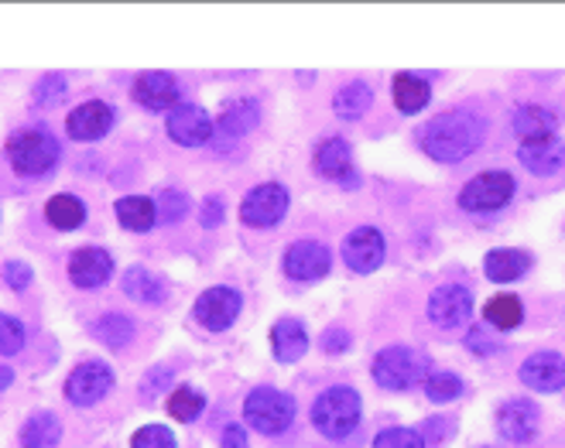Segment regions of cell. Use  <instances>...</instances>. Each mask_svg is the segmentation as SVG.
<instances>
[{
	"instance_id": "cell-1",
	"label": "cell",
	"mask_w": 565,
	"mask_h": 448,
	"mask_svg": "<svg viewBox=\"0 0 565 448\" xmlns=\"http://www.w3.org/2000/svg\"><path fill=\"white\" fill-rule=\"evenodd\" d=\"M487 137V120L473 110H446L436 120H428L422 130V148L428 158L443 164H456L470 158Z\"/></svg>"
},
{
	"instance_id": "cell-2",
	"label": "cell",
	"mask_w": 565,
	"mask_h": 448,
	"mask_svg": "<svg viewBox=\"0 0 565 448\" xmlns=\"http://www.w3.org/2000/svg\"><path fill=\"white\" fill-rule=\"evenodd\" d=\"M360 422V394L353 387H329L312 404V425L326 438H347Z\"/></svg>"
},
{
	"instance_id": "cell-3",
	"label": "cell",
	"mask_w": 565,
	"mask_h": 448,
	"mask_svg": "<svg viewBox=\"0 0 565 448\" xmlns=\"http://www.w3.org/2000/svg\"><path fill=\"white\" fill-rule=\"evenodd\" d=\"M428 370V356L412 350V346H387L374 360V381L384 391H408L422 384V376Z\"/></svg>"
},
{
	"instance_id": "cell-4",
	"label": "cell",
	"mask_w": 565,
	"mask_h": 448,
	"mask_svg": "<svg viewBox=\"0 0 565 448\" xmlns=\"http://www.w3.org/2000/svg\"><path fill=\"white\" fill-rule=\"evenodd\" d=\"M244 418L260 435H281L295 422V401L275 387H257L244 401Z\"/></svg>"
},
{
	"instance_id": "cell-5",
	"label": "cell",
	"mask_w": 565,
	"mask_h": 448,
	"mask_svg": "<svg viewBox=\"0 0 565 448\" xmlns=\"http://www.w3.org/2000/svg\"><path fill=\"white\" fill-rule=\"evenodd\" d=\"M8 154L18 175H45L58 161V141L49 130H24L8 145Z\"/></svg>"
},
{
	"instance_id": "cell-6",
	"label": "cell",
	"mask_w": 565,
	"mask_h": 448,
	"mask_svg": "<svg viewBox=\"0 0 565 448\" xmlns=\"http://www.w3.org/2000/svg\"><path fill=\"white\" fill-rule=\"evenodd\" d=\"M514 195V179L508 171H483V175L470 179L467 189L459 192V205L467 213H497L504 210Z\"/></svg>"
},
{
	"instance_id": "cell-7",
	"label": "cell",
	"mask_w": 565,
	"mask_h": 448,
	"mask_svg": "<svg viewBox=\"0 0 565 448\" xmlns=\"http://www.w3.org/2000/svg\"><path fill=\"white\" fill-rule=\"evenodd\" d=\"M114 387V370L107 363H79L73 373H70V381H65V397H70L76 407H89L96 401H104Z\"/></svg>"
},
{
	"instance_id": "cell-8",
	"label": "cell",
	"mask_w": 565,
	"mask_h": 448,
	"mask_svg": "<svg viewBox=\"0 0 565 448\" xmlns=\"http://www.w3.org/2000/svg\"><path fill=\"white\" fill-rule=\"evenodd\" d=\"M285 213H288V192L278 182L250 189L241 202V220L247 226H275L285 220Z\"/></svg>"
},
{
	"instance_id": "cell-9",
	"label": "cell",
	"mask_w": 565,
	"mask_h": 448,
	"mask_svg": "<svg viewBox=\"0 0 565 448\" xmlns=\"http://www.w3.org/2000/svg\"><path fill=\"white\" fill-rule=\"evenodd\" d=\"M473 316V295L467 285H443L428 298V319L439 329H459Z\"/></svg>"
},
{
	"instance_id": "cell-10",
	"label": "cell",
	"mask_w": 565,
	"mask_h": 448,
	"mask_svg": "<svg viewBox=\"0 0 565 448\" xmlns=\"http://www.w3.org/2000/svg\"><path fill=\"white\" fill-rule=\"evenodd\" d=\"M241 291H234V288H210V291H203V298L195 301V319L203 322L206 329H213V332H223V329H230L237 322V316H241Z\"/></svg>"
},
{
	"instance_id": "cell-11",
	"label": "cell",
	"mask_w": 565,
	"mask_h": 448,
	"mask_svg": "<svg viewBox=\"0 0 565 448\" xmlns=\"http://www.w3.org/2000/svg\"><path fill=\"white\" fill-rule=\"evenodd\" d=\"M332 267V254L319 244V239H302V244L288 247L285 254V274L291 281H319Z\"/></svg>"
},
{
	"instance_id": "cell-12",
	"label": "cell",
	"mask_w": 565,
	"mask_h": 448,
	"mask_svg": "<svg viewBox=\"0 0 565 448\" xmlns=\"http://www.w3.org/2000/svg\"><path fill=\"white\" fill-rule=\"evenodd\" d=\"M213 134V120L203 107H195V103H179L169 117V137L182 148H199L206 145Z\"/></svg>"
},
{
	"instance_id": "cell-13",
	"label": "cell",
	"mask_w": 565,
	"mask_h": 448,
	"mask_svg": "<svg viewBox=\"0 0 565 448\" xmlns=\"http://www.w3.org/2000/svg\"><path fill=\"white\" fill-rule=\"evenodd\" d=\"M521 384L539 391V394H555L565 387V356L558 353H535L521 363Z\"/></svg>"
},
{
	"instance_id": "cell-14",
	"label": "cell",
	"mask_w": 565,
	"mask_h": 448,
	"mask_svg": "<svg viewBox=\"0 0 565 448\" xmlns=\"http://www.w3.org/2000/svg\"><path fill=\"white\" fill-rule=\"evenodd\" d=\"M343 260L356 270V274H371L381 267L384 260V236L374 226H360L347 236L343 244Z\"/></svg>"
},
{
	"instance_id": "cell-15",
	"label": "cell",
	"mask_w": 565,
	"mask_h": 448,
	"mask_svg": "<svg viewBox=\"0 0 565 448\" xmlns=\"http://www.w3.org/2000/svg\"><path fill=\"white\" fill-rule=\"evenodd\" d=\"M135 99L145 110H175L182 99V86L169 73H141L135 79Z\"/></svg>"
},
{
	"instance_id": "cell-16",
	"label": "cell",
	"mask_w": 565,
	"mask_h": 448,
	"mask_svg": "<svg viewBox=\"0 0 565 448\" xmlns=\"http://www.w3.org/2000/svg\"><path fill=\"white\" fill-rule=\"evenodd\" d=\"M316 168L319 175L340 182L347 189H356V168H353V154H350V145L340 141V137H329L316 148Z\"/></svg>"
},
{
	"instance_id": "cell-17",
	"label": "cell",
	"mask_w": 565,
	"mask_h": 448,
	"mask_svg": "<svg viewBox=\"0 0 565 448\" xmlns=\"http://www.w3.org/2000/svg\"><path fill=\"white\" fill-rule=\"evenodd\" d=\"M114 274V257L104 247H83L70 257V278L79 288H99Z\"/></svg>"
},
{
	"instance_id": "cell-18",
	"label": "cell",
	"mask_w": 565,
	"mask_h": 448,
	"mask_svg": "<svg viewBox=\"0 0 565 448\" xmlns=\"http://www.w3.org/2000/svg\"><path fill=\"white\" fill-rule=\"evenodd\" d=\"M521 164L531 171V175H552V171L562 168L565 161V148L555 134H545V137H531V141H521V151H518Z\"/></svg>"
},
{
	"instance_id": "cell-19",
	"label": "cell",
	"mask_w": 565,
	"mask_h": 448,
	"mask_svg": "<svg viewBox=\"0 0 565 448\" xmlns=\"http://www.w3.org/2000/svg\"><path fill=\"white\" fill-rule=\"evenodd\" d=\"M539 428V404L531 401H508L501 410H497V431L508 441H527Z\"/></svg>"
},
{
	"instance_id": "cell-20",
	"label": "cell",
	"mask_w": 565,
	"mask_h": 448,
	"mask_svg": "<svg viewBox=\"0 0 565 448\" xmlns=\"http://www.w3.org/2000/svg\"><path fill=\"white\" fill-rule=\"evenodd\" d=\"M65 127H70V137H76V141H99V137L114 127V110L99 99L83 103V107H76L70 114Z\"/></svg>"
},
{
	"instance_id": "cell-21",
	"label": "cell",
	"mask_w": 565,
	"mask_h": 448,
	"mask_svg": "<svg viewBox=\"0 0 565 448\" xmlns=\"http://www.w3.org/2000/svg\"><path fill=\"white\" fill-rule=\"evenodd\" d=\"M527 267H531V257L514 247H497L483 257V274L497 285H511L518 278H524Z\"/></svg>"
},
{
	"instance_id": "cell-22",
	"label": "cell",
	"mask_w": 565,
	"mask_h": 448,
	"mask_svg": "<svg viewBox=\"0 0 565 448\" xmlns=\"http://www.w3.org/2000/svg\"><path fill=\"white\" fill-rule=\"evenodd\" d=\"M271 346H275L278 363H295V360H302L309 350V332L298 319H281L271 329Z\"/></svg>"
},
{
	"instance_id": "cell-23",
	"label": "cell",
	"mask_w": 565,
	"mask_h": 448,
	"mask_svg": "<svg viewBox=\"0 0 565 448\" xmlns=\"http://www.w3.org/2000/svg\"><path fill=\"white\" fill-rule=\"evenodd\" d=\"M391 96H394V107L402 114H418V110L428 107L431 86L415 73H397L394 83H391Z\"/></svg>"
},
{
	"instance_id": "cell-24",
	"label": "cell",
	"mask_w": 565,
	"mask_h": 448,
	"mask_svg": "<svg viewBox=\"0 0 565 448\" xmlns=\"http://www.w3.org/2000/svg\"><path fill=\"white\" fill-rule=\"evenodd\" d=\"M58 438H62V425L52 410H35V415H31L21 428L24 448H55Z\"/></svg>"
},
{
	"instance_id": "cell-25",
	"label": "cell",
	"mask_w": 565,
	"mask_h": 448,
	"mask_svg": "<svg viewBox=\"0 0 565 448\" xmlns=\"http://www.w3.org/2000/svg\"><path fill=\"white\" fill-rule=\"evenodd\" d=\"M114 213L120 220V226L127 230H135V233H145L158 223V210H154V202L145 199V195H127L114 205Z\"/></svg>"
},
{
	"instance_id": "cell-26",
	"label": "cell",
	"mask_w": 565,
	"mask_h": 448,
	"mask_svg": "<svg viewBox=\"0 0 565 448\" xmlns=\"http://www.w3.org/2000/svg\"><path fill=\"white\" fill-rule=\"evenodd\" d=\"M124 295L135 298V301H145V305H154L164 298V281L158 274H151L148 267H127L124 270Z\"/></svg>"
},
{
	"instance_id": "cell-27",
	"label": "cell",
	"mask_w": 565,
	"mask_h": 448,
	"mask_svg": "<svg viewBox=\"0 0 565 448\" xmlns=\"http://www.w3.org/2000/svg\"><path fill=\"white\" fill-rule=\"evenodd\" d=\"M45 216H49V223H52L55 230H76V226H83V220H86V205H83V199L62 192V195H52V199H49Z\"/></svg>"
},
{
	"instance_id": "cell-28",
	"label": "cell",
	"mask_w": 565,
	"mask_h": 448,
	"mask_svg": "<svg viewBox=\"0 0 565 448\" xmlns=\"http://www.w3.org/2000/svg\"><path fill=\"white\" fill-rule=\"evenodd\" d=\"M483 319H487V326L504 329V332L508 329H518L521 319H524V305L514 295H497V298H490L483 305Z\"/></svg>"
},
{
	"instance_id": "cell-29",
	"label": "cell",
	"mask_w": 565,
	"mask_h": 448,
	"mask_svg": "<svg viewBox=\"0 0 565 448\" xmlns=\"http://www.w3.org/2000/svg\"><path fill=\"white\" fill-rule=\"evenodd\" d=\"M257 117H260V110H257V103L250 99V96H241V99H234L230 107L223 110V117H220V130L223 134H234V137H241V134H247L250 127H257Z\"/></svg>"
},
{
	"instance_id": "cell-30",
	"label": "cell",
	"mask_w": 565,
	"mask_h": 448,
	"mask_svg": "<svg viewBox=\"0 0 565 448\" xmlns=\"http://www.w3.org/2000/svg\"><path fill=\"white\" fill-rule=\"evenodd\" d=\"M371 107V86L367 83H350L337 93V99H332V110H337L343 120H356L363 117Z\"/></svg>"
},
{
	"instance_id": "cell-31",
	"label": "cell",
	"mask_w": 565,
	"mask_h": 448,
	"mask_svg": "<svg viewBox=\"0 0 565 448\" xmlns=\"http://www.w3.org/2000/svg\"><path fill=\"white\" fill-rule=\"evenodd\" d=\"M93 335H96L99 342H104V346L120 350V346H127L130 339H135V326H130V319H127V316L110 312V316H104V319H96Z\"/></svg>"
},
{
	"instance_id": "cell-32",
	"label": "cell",
	"mask_w": 565,
	"mask_h": 448,
	"mask_svg": "<svg viewBox=\"0 0 565 448\" xmlns=\"http://www.w3.org/2000/svg\"><path fill=\"white\" fill-rule=\"evenodd\" d=\"M514 130L521 141H531V137H545V134H555V117L542 107H521L518 117H514Z\"/></svg>"
},
{
	"instance_id": "cell-33",
	"label": "cell",
	"mask_w": 565,
	"mask_h": 448,
	"mask_svg": "<svg viewBox=\"0 0 565 448\" xmlns=\"http://www.w3.org/2000/svg\"><path fill=\"white\" fill-rule=\"evenodd\" d=\"M425 394H428V401L449 404V401H456L462 394V381H459L456 373H449V370H431L425 376Z\"/></svg>"
},
{
	"instance_id": "cell-34",
	"label": "cell",
	"mask_w": 565,
	"mask_h": 448,
	"mask_svg": "<svg viewBox=\"0 0 565 448\" xmlns=\"http://www.w3.org/2000/svg\"><path fill=\"white\" fill-rule=\"evenodd\" d=\"M203 407H206V397L199 391H192V387H179L169 397V415L175 422H195L199 415H203Z\"/></svg>"
},
{
	"instance_id": "cell-35",
	"label": "cell",
	"mask_w": 565,
	"mask_h": 448,
	"mask_svg": "<svg viewBox=\"0 0 565 448\" xmlns=\"http://www.w3.org/2000/svg\"><path fill=\"white\" fill-rule=\"evenodd\" d=\"M154 210H158V220L161 223H182L185 213H189V195L169 189V192H161V199L154 202Z\"/></svg>"
},
{
	"instance_id": "cell-36",
	"label": "cell",
	"mask_w": 565,
	"mask_h": 448,
	"mask_svg": "<svg viewBox=\"0 0 565 448\" xmlns=\"http://www.w3.org/2000/svg\"><path fill=\"white\" fill-rule=\"evenodd\" d=\"M374 448H425V438L415 428H384L374 438Z\"/></svg>"
},
{
	"instance_id": "cell-37",
	"label": "cell",
	"mask_w": 565,
	"mask_h": 448,
	"mask_svg": "<svg viewBox=\"0 0 565 448\" xmlns=\"http://www.w3.org/2000/svg\"><path fill=\"white\" fill-rule=\"evenodd\" d=\"M130 445H135V448H179L175 435L164 425H145L141 431H135Z\"/></svg>"
},
{
	"instance_id": "cell-38",
	"label": "cell",
	"mask_w": 565,
	"mask_h": 448,
	"mask_svg": "<svg viewBox=\"0 0 565 448\" xmlns=\"http://www.w3.org/2000/svg\"><path fill=\"white\" fill-rule=\"evenodd\" d=\"M24 346V326L11 316H0V356H11Z\"/></svg>"
},
{
	"instance_id": "cell-39",
	"label": "cell",
	"mask_w": 565,
	"mask_h": 448,
	"mask_svg": "<svg viewBox=\"0 0 565 448\" xmlns=\"http://www.w3.org/2000/svg\"><path fill=\"white\" fill-rule=\"evenodd\" d=\"M65 96V76H58V73H49V76H42L39 79V86H35V99L42 103V107H55V103Z\"/></svg>"
},
{
	"instance_id": "cell-40",
	"label": "cell",
	"mask_w": 565,
	"mask_h": 448,
	"mask_svg": "<svg viewBox=\"0 0 565 448\" xmlns=\"http://www.w3.org/2000/svg\"><path fill=\"white\" fill-rule=\"evenodd\" d=\"M4 281L11 285V291H24V288L31 285V267L21 264V260H11V264L4 267Z\"/></svg>"
},
{
	"instance_id": "cell-41",
	"label": "cell",
	"mask_w": 565,
	"mask_h": 448,
	"mask_svg": "<svg viewBox=\"0 0 565 448\" xmlns=\"http://www.w3.org/2000/svg\"><path fill=\"white\" fill-rule=\"evenodd\" d=\"M467 346H470L473 353H480V356H490V353L497 350V342H493V335H490L483 326H477V329H470V335H467Z\"/></svg>"
},
{
	"instance_id": "cell-42",
	"label": "cell",
	"mask_w": 565,
	"mask_h": 448,
	"mask_svg": "<svg viewBox=\"0 0 565 448\" xmlns=\"http://www.w3.org/2000/svg\"><path fill=\"white\" fill-rule=\"evenodd\" d=\"M199 223L203 226H220L223 223V199H216V195H210L206 202H203V210H199Z\"/></svg>"
},
{
	"instance_id": "cell-43",
	"label": "cell",
	"mask_w": 565,
	"mask_h": 448,
	"mask_svg": "<svg viewBox=\"0 0 565 448\" xmlns=\"http://www.w3.org/2000/svg\"><path fill=\"white\" fill-rule=\"evenodd\" d=\"M322 346H326L329 353H343V350L350 346V332H343V329H329V332L322 335Z\"/></svg>"
},
{
	"instance_id": "cell-44",
	"label": "cell",
	"mask_w": 565,
	"mask_h": 448,
	"mask_svg": "<svg viewBox=\"0 0 565 448\" xmlns=\"http://www.w3.org/2000/svg\"><path fill=\"white\" fill-rule=\"evenodd\" d=\"M172 381V373L169 370H164V366H158V370H151V376H145V384H141V391L151 397V394H158L164 384H169Z\"/></svg>"
},
{
	"instance_id": "cell-45",
	"label": "cell",
	"mask_w": 565,
	"mask_h": 448,
	"mask_svg": "<svg viewBox=\"0 0 565 448\" xmlns=\"http://www.w3.org/2000/svg\"><path fill=\"white\" fill-rule=\"evenodd\" d=\"M220 445H223V448H247V431H244L241 425H226Z\"/></svg>"
},
{
	"instance_id": "cell-46",
	"label": "cell",
	"mask_w": 565,
	"mask_h": 448,
	"mask_svg": "<svg viewBox=\"0 0 565 448\" xmlns=\"http://www.w3.org/2000/svg\"><path fill=\"white\" fill-rule=\"evenodd\" d=\"M11 381H14V373H11L8 366H0V391L11 387Z\"/></svg>"
}]
</instances>
